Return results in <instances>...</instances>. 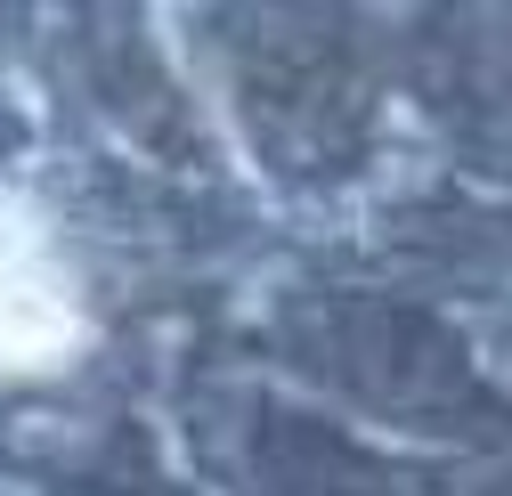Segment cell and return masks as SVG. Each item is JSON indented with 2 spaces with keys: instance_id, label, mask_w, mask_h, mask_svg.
Instances as JSON below:
<instances>
[{
  "instance_id": "6da1fadb",
  "label": "cell",
  "mask_w": 512,
  "mask_h": 496,
  "mask_svg": "<svg viewBox=\"0 0 512 496\" xmlns=\"http://www.w3.org/2000/svg\"><path fill=\"white\" fill-rule=\"evenodd\" d=\"M82 350V301L57 277L41 220L0 196V375H49Z\"/></svg>"
}]
</instances>
